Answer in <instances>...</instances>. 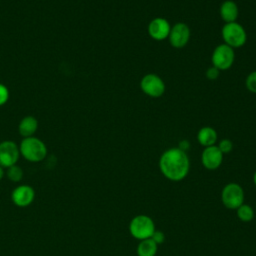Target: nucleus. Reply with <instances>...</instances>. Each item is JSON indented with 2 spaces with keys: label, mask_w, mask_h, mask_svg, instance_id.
<instances>
[{
  "label": "nucleus",
  "mask_w": 256,
  "mask_h": 256,
  "mask_svg": "<svg viewBox=\"0 0 256 256\" xmlns=\"http://www.w3.org/2000/svg\"><path fill=\"white\" fill-rule=\"evenodd\" d=\"M219 14L225 23L235 22L239 15V9L233 0H225L219 8Z\"/></svg>",
  "instance_id": "nucleus-13"
},
{
  "label": "nucleus",
  "mask_w": 256,
  "mask_h": 256,
  "mask_svg": "<svg viewBox=\"0 0 256 256\" xmlns=\"http://www.w3.org/2000/svg\"><path fill=\"white\" fill-rule=\"evenodd\" d=\"M9 89L6 85L0 83V106L4 105L7 103V101L9 100Z\"/></svg>",
  "instance_id": "nucleus-21"
},
{
  "label": "nucleus",
  "mask_w": 256,
  "mask_h": 256,
  "mask_svg": "<svg viewBox=\"0 0 256 256\" xmlns=\"http://www.w3.org/2000/svg\"><path fill=\"white\" fill-rule=\"evenodd\" d=\"M221 199L224 206L228 209H237L243 204L244 191L239 184L229 183L223 188Z\"/></svg>",
  "instance_id": "nucleus-7"
},
{
  "label": "nucleus",
  "mask_w": 256,
  "mask_h": 256,
  "mask_svg": "<svg viewBox=\"0 0 256 256\" xmlns=\"http://www.w3.org/2000/svg\"><path fill=\"white\" fill-rule=\"evenodd\" d=\"M35 199V190L32 186L21 184L16 186L11 192V200L17 207H27L33 203Z\"/></svg>",
  "instance_id": "nucleus-10"
},
{
  "label": "nucleus",
  "mask_w": 256,
  "mask_h": 256,
  "mask_svg": "<svg viewBox=\"0 0 256 256\" xmlns=\"http://www.w3.org/2000/svg\"><path fill=\"white\" fill-rule=\"evenodd\" d=\"M19 145L12 140L0 142V166L8 168L15 165L20 157Z\"/></svg>",
  "instance_id": "nucleus-8"
},
{
  "label": "nucleus",
  "mask_w": 256,
  "mask_h": 256,
  "mask_svg": "<svg viewBox=\"0 0 256 256\" xmlns=\"http://www.w3.org/2000/svg\"><path fill=\"white\" fill-rule=\"evenodd\" d=\"M223 160V153L216 145L205 147L201 154L202 165L208 170L217 169Z\"/></svg>",
  "instance_id": "nucleus-12"
},
{
  "label": "nucleus",
  "mask_w": 256,
  "mask_h": 256,
  "mask_svg": "<svg viewBox=\"0 0 256 256\" xmlns=\"http://www.w3.org/2000/svg\"><path fill=\"white\" fill-rule=\"evenodd\" d=\"M218 135L214 128L210 126H204L197 132V140L204 148L215 145Z\"/></svg>",
  "instance_id": "nucleus-15"
},
{
  "label": "nucleus",
  "mask_w": 256,
  "mask_h": 256,
  "mask_svg": "<svg viewBox=\"0 0 256 256\" xmlns=\"http://www.w3.org/2000/svg\"><path fill=\"white\" fill-rule=\"evenodd\" d=\"M5 175V171H4V168L2 166H0V181L2 180V178L4 177Z\"/></svg>",
  "instance_id": "nucleus-25"
},
{
  "label": "nucleus",
  "mask_w": 256,
  "mask_h": 256,
  "mask_svg": "<svg viewBox=\"0 0 256 256\" xmlns=\"http://www.w3.org/2000/svg\"><path fill=\"white\" fill-rule=\"evenodd\" d=\"M6 176H7V178L11 182L18 183V182H20L23 179L24 171H23V169L19 165L15 164V165H12V166L7 168Z\"/></svg>",
  "instance_id": "nucleus-17"
},
{
  "label": "nucleus",
  "mask_w": 256,
  "mask_h": 256,
  "mask_svg": "<svg viewBox=\"0 0 256 256\" xmlns=\"http://www.w3.org/2000/svg\"><path fill=\"white\" fill-rule=\"evenodd\" d=\"M170 30H171V25L169 21L163 17L153 18L149 22L147 27L149 36L156 41H162V40L168 39Z\"/></svg>",
  "instance_id": "nucleus-11"
},
{
  "label": "nucleus",
  "mask_w": 256,
  "mask_h": 256,
  "mask_svg": "<svg viewBox=\"0 0 256 256\" xmlns=\"http://www.w3.org/2000/svg\"><path fill=\"white\" fill-rule=\"evenodd\" d=\"M237 216L240 220L244 222H248L253 219L254 217V212L251 206L247 204H242L237 208Z\"/></svg>",
  "instance_id": "nucleus-18"
},
{
  "label": "nucleus",
  "mask_w": 256,
  "mask_h": 256,
  "mask_svg": "<svg viewBox=\"0 0 256 256\" xmlns=\"http://www.w3.org/2000/svg\"><path fill=\"white\" fill-rule=\"evenodd\" d=\"M246 88L249 92L256 94V70L249 73L245 80Z\"/></svg>",
  "instance_id": "nucleus-19"
},
{
  "label": "nucleus",
  "mask_w": 256,
  "mask_h": 256,
  "mask_svg": "<svg viewBox=\"0 0 256 256\" xmlns=\"http://www.w3.org/2000/svg\"><path fill=\"white\" fill-rule=\"evenodd\" d=\"M217 147L219 148V150H220L223 154H227V153H229V152L232 151V149H233V143H232V141H231L230 139L224 138V139H221V140H220V142L218 143Z\"/></svg>",
  "instance_id": "nucleus-20"
},
{
  "label": "nucleus",
  "mask_w": 256,
  "mask_h": 256,
  "mask_svg": "<svg viewBox=\"0 0 256 256\" xmlns=\"http://www.w3.org/2000/svg\"><path fill=\"white\" fill-rule=\"evenodd\" d=\"M157 243L152 238L141 240L137 246L138 256H155L157 252Z\"/></svg>",
  "instance_id": "nucleus-16"
},
{
  "label": "nucleus",
  "mask_w": 256,
  "mask_h": 256,
  "mask_svg": "<svg viewBox=\"0 0 256 256\" xmlns=\"http://www.w3.org/2000/svg\"><path fill=\"white\" fill-rule=\"evenodd\" d=\"M219 73H220V71H219L216 67L211 66V67H209V68L206 70L205 76H206V78L209 79V80H216V79L219 77Z\"/></svg>",
  "instance_id": "nucleus-22"
},
{
  "label": "nucleus",
  "mask_w": 256,
  "mask_h": 256,
  "mask_svg": "<svg viewBox=\"0 0 256 256\" xmlns=\"http://www.w3.org/2000/svg\"><path fill=\"white\" fill-rule=\"evenodd\" d=\"M140 88L145 95L152 98H159L165 93L166 86L159 75L155 73H148L141 78Z\"/></svg>",
  "instance_id": "nucleus-6"
},
{
  "label": "nucleus",
  "mask_w": 256,
  "mask_h": 256,
  "mask_svg": "<svg viewBox=\"0 0 256 256\" xmlns=\"http://www.w3.org/2000/svg\"><path fill=\"white\" fill-rule=\"evenodd\" d=\"M159 168L167 179L180 181L187 176L190 161L185 151L178 147H173L162 153L159 159Z\"/></svg>",
  "instance_id": "nucleus-1"
},
{
  "label": "nucleus",
  "mask_w": 256,
  "mask_h": 256,
  "mask_svg": "<svg viewBox=\"0 0 256 256\" xmlns=\"http://www.w3.org/2000/svg\"><path fill=\"white\" fill-rule=\"evenodd\" d=\"M151 238H152L157 244H160V243H162V242L164 241L165 236H164V234H163L161 231L155 230L154 233H153V235L151 236Z\"/></svg>",
  "instance_id": "nucleus-23"
},
{
  "label": "nucleus",
  "mask_w": 256,
  "mask_h": 256,
  "mask_svg": "<svg viewBox=\"0 0 256 256\" xmlns=\"http://www.w3.org/2000/svg\"><path fill=\"white\" fill-rule=\"evenodd\" d=\"M129 231L134 238L144 240L151 238L155 231V225L149 216L138 215L131 220L129 224Z\"/></svg>",
  "instance_id": "nucleus-4"
},
{
  "label": "nucleus",
  "mask_w": 256,
  "mask_h": 256,
  "mask_svg": "<svg viewBox=\"0 0 256 256\" xmlns=\"http://www.w3.org/2000/svg\"><path fill=\"white\" fill-rule=\"evenodd\" d=\"M221 35L224 43L233 49L244 46L247 41L246 30L236 21L225 23L221 29Z\"/></svg>",
  "instance_id": "nucleus-3"
},
{
  "label": "nucleus",
  "mask_w": 256,
  "mask_h": 256,
  "mask_svg": "<svg viewBox=\"0 0 256 256\" xmlns=\"http://www.w3.org/2000/svg\"><path fill=\"white\" fill-rule=\"evenodd\" d=\"M37 129H38V120L31 115H28L22 118L18 125L19 134L23 138L34 136Z\"/></svg>",
  "instance_id": "nucleus-14"
},
{
  "label": "nucleus",
  "mask_w": 256,
  "mask_h": 256,
  "mask_svg": "<svg viewBox=\"0 0 256 256\" xmlns=\"http://www.w3.org/2000/svg\"><path fill=\"white\" fill-rule=\"evenodd\" d=\"M19 150L20 155L25 160L32 163L43 161L48 154L46 144L35 136L23 138L19 144Z\"/></svg>",
  "instance_id": "nucleus-2"
},
{
  "label": "nucleus",
  "mask_w": 256,
  "mask_h": 256,
  "mask_svg": "<svg viewBox=\"0 0 256 256\" xmlns=\"http://www.w3.org/2000/svg\"><path fill=\"white\" fill-rule=\"evenodd\" d=\"M189 147H190V144H189V142H188L187 140H182V141L179 142L178 148H180L181 150H183V151L186 152V150L189 149Z\"/></svg>",
  "instance_id": "nucleus-24"
},
{
  "label": "nucleus",
  "mask_w": 256,
  "mask_h": 256,
  "mask_svg": "<svg viewBox=\"0 0 256 256\" xmlns=\"http://www.w3.org/2000/svg\"><path fill=\"white\" fill-rule=\"evenodd\" d=\"M253 181H254V184L256 185V171L254 173V176H253Z\"/></svg>",
  "instance_id": "nucleus-26"
},
{
  "label": "nucleus",
  "mask_w": 256,
  "mask_h": 256,
  "mask_svg": "<svg viewBox=\"0 0 256 256\" xmlns=\"http://www.w3.org/2000/svg\"><path fill=\"white\" fill-rule=\"evenodd\" d=\"M191 32L189 26L183 22H178L171 26L168 40L172 47L180 49L188 44Z\"/></svg>",
  "instance_id": "nucleus-9"
},
{
  "label": "nucleus",
  "mask_w": 256,
  "mask_h": 256,
  "mask_svg": "<svg viewBox=\"0 0 256 256\" xmlns=\"http://www.w3.org/2000/svg\"><path fill=\"white\" fill-rule=\"evenodd\" d=\"M235 60L234 49L225 43L217 45L211 55L212 66L216 67L220 72L231 68Z\"/></svg>",
  "instance_id": "nucleus-5"
}]
</instances>
